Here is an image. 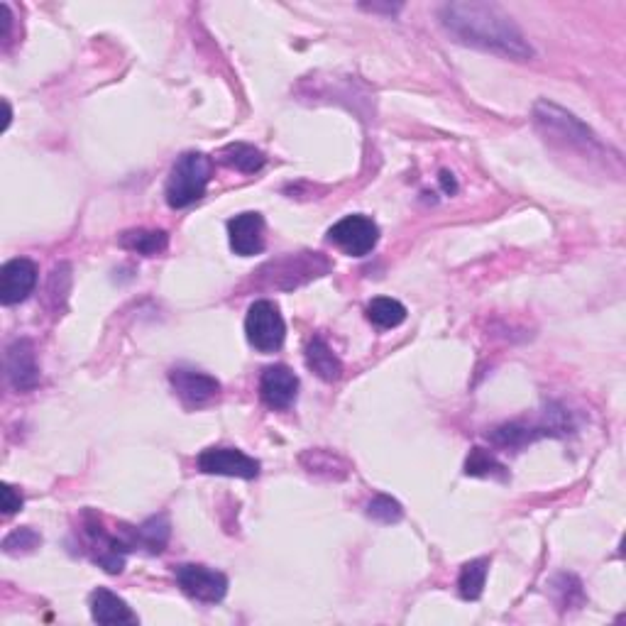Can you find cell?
Instances as JSON below:
<instances>
[{
	"mask_svg": "<svg viewBox=\"0 0 626 626\" xmlns=\"http://www.w3.org/2000/svg\"><path fill=\"white\" fill-rule=\"evenodd\" d=\"M213 164L201 152H184L174 162L167 179V203L172 208H186L206 196L208 181H211Z\"/></svg>",
	"mask_w": 626,
	"mask_h": 626,
	"instance_id": "obj_2",
	"label": "cell"
},
{
	"mask_svg": "<svg viewBox=\"0 0 626 626\" xmlns=\"http://www.w3.org/2000/svg\"><path fill=\"white\" fill-rule=\"evenodd\" d=\"M541 436H553L548 421L543 426H521V424H504L494 428L490 433V441L499 448H524L529 443H534Z\"/></svg>",
	"mask_w": 626,
	"mask_h": 626,
	"instance_id": "obj_16",
	"label": "cell"
},
{
	"mask_svg": "<svg viewBox=\"0 0 626 626\" xmlns=\"http://www.w3.org/2000/svg\"><path fill=\"white\" fill-rule=\"evenodd\" d=\"M536 125L543 130L548 137H558L565 145L580 147V150H602V142L597 140V135L587 128L585 123H580L573 113L563 111L556 103L538 101L534 108Z\"/></svg>",
	"mask_w": 626,
	"mask_h": 626,
	"instance_id": "obj_3",
	"label": "cell"
},
{
	"mask_svg": "<svg viewBox=\"0 0 626 626\" xmlns=\"http://www.w3.org/2000/svg\"><path fill=\"white\" fill-rule=\"evenodd\" d=\"M367 516H370L372 521H377V524H399L404 516V509L402 504L397 502V499H392L389 494H377L375 499H370V504H367Z\"/></svg>",
	"mask_w": 626,
	"mask_h": 626,
	"instance_id": "obj_22",
	"label": "cell"
},
{
	"mask_svg": "<svg viewBox=\"0 0 626 626\" xmlns=\"http://www.w3.org/2000/svg\"><path fill=\"white\" fill-rule=\"evenodd\" d=\"M91 617L98 624H137V614L130 609V604L118 597L115 592L98 587L91 595Z\"/></svg>",
	"mask_w": 626,
	"mask_h": 626,
	"instance_id": "obj_13",
	"label": "cell"
},
{
	"mask_svg": "<svg viewBox=\"0 0 626 626\" xmlns=\"http://www.w3.org/2000/svg\"><path fill=\"white\" fill-rule=\"evenodd\" d=\"M367 318L377 328H397L406 321V306L397 299L380 296V299H372L367 306Z\"/></svg>",
	"mask_w": 626,
	"mask_h": 626,
	"instance_id": "obj_20",
	"label": "cell"
},
{
	"mask_svg": "<svg viewBox=\"0 0 626 626\" xmlns=\"http://www.w3.org/2000/svg\"><path fill=\"white\" fill-rule=\"evenodd\" d=\"M328 240L338 245L345 255L365 257L380 243V228L372 218L355 213V216H345L343 221L333 225L328 230Z\"/></svg>",
	"mask_w": 626,
	"mask_h": 626,
	"instance_id": "obj_6",
	"label": "cell"
},
{
	"mask_svg": "<svg viewBox=\"0 0 626 626\" xmlns=\"http://www.w3.org/2000/svg\"><path fill=\"white\" fill-rule=\"evenodd\" d=\"M221 162L225 167L235 169V172L243 174H255L265 167V155L260 150H255L252 145H245V142H235V145L223 147L221 152Z\"/></svg>",
	"mask_w": 626,
	"mask_h": 626,
	"instance_id": "obj_18",
	"label": "cell"
},
{
	"mask_svg": "<svg viewBox=\"0 0 626 626\" xmlns=\"http://www.w3.org/2000/svg\"><path fill=\"white\" fill-rule=\"evenodd\" d=\"M5 375L18 392H30L40 384V365H37L32 340L20 338L8 345V350H5Z\"/></svg>",
	"mask_w": 626,
	"mask_h": 626,
	"instance_id": "obj_8",
	"label": "cell"
},
{
	"mask_svg": "<svg viewBox=\"0 0 626 626\" xmlns=\"http://www.w3.org/2000/svg\"><path fill=\"white\" fill-rule=\"evenodd\" d=\"M199 470L206 475L255 480L260 475V460L250 458L238 448H206L199 455Z\"/></svg>",
	"mask_w": 626,
	"mask_h": 626,
	"instance_id": "obj_7",
	"label": "cell"
},
{
	"mask_svg": "<svg viewBox=\"0 0 626 626\" xmlns=\"http://www.w3.org/2000/svg\"><path fill=\"white\" fill-rule=\"evenodd\" d=\"M441 181H443V186H446V191H450V194H453V191H455V189H458V186H455V179H453V174L443 172V174H441Z\"/></svg>",
	"mask_w": 626,
	"mask_h": 626,
	"instance_id": "obj_25",
	"label": "cell"
},
{
	"mask_svg": "<svg viewBox=\"0 0 626 626\" xmlns=\"http://www.w3.org/2000/svg\"><path fill=\"white\" fill-rule=\"evenodd\" d=\"M37 287V265L27 257L5 262L0 269V301L3 306H13L25 301Z\"/></svg>",
	"mask_w": 626,
	"mask_h": 626,
	"instance_id": "obj_9",
	"label": "cell"
},
{
	"mask_svg": "<svg viewBox=\"0 0 626 626\" xmlns=\"http://www.w3.org/2000/svg\"><path fill=\"white\" fill-rule=\"evenodd\" d=\"M174 578H177L181 592L189 595L191 600L203 604L221 602L228 592V578L221 570H213L208 565L184 563L174 568Z\"/></svg>",
	"mask_w": 626,
	"mask_h": 626,
	"instance_id": "obj_5",
	"label": "cell"
},
{
	"mask_svg": "<svg viewBox=\"0 0 626 626\" xmlns=\"http://www.w3.org/2000/svg\"><path fill=\"white\" fill-rule=\"evenodd\" d=\"M230 247L235 255L252 257L265 250V218L255 211L240 213L228 221Z\"/></svg>",
	"mask_w": 626,
	"mask_h": 626,
	"instance_id": "obj_11",
	"label": "cell"
},
{
	"mask_svg": "<svg viewBox=\"0 0 626 626\" xmlns=\"http://www.w3.org/2000/svg\"><path fill=\"white\" fill-rule=\"evenodd\" d=\"M40 543L42 536L35 529H30V526H23V529H15L13 534L5 536L3 551L8 556H20V553H32L35 548H40Z\"/></svg>",
	"mask_w": 626,
	"mask_h": 626,
	"instance_id": "obj_23",
	"label": "cell"
},
{
	"mask_svg": "<svg viewBox=\"0 0 626 626\" xmlns=\"http://www.w3.org/2000/svg\"><path fill=\"white\" fill-rule=\"evenodd\" d=\"M450 35L463 45L485 49L499 57L526 62L534 57V47L516 27L512 15L492 3H446L438 13Z\"/></svg>",
	"mask_w": 626,
	"mask_h": 626,
	"instance_id": "obj_1",
	"label": "cell"
},
{
	"mask_svg": "<svg viewBox=\"0 0 626 626\" xmlns=\"http://www.w3.org/2000/svg\"><path fill=\"white\" fill-rule=\"evenodd\" d=\"M465 475L468 477H499L507 480V468L485 448H472L465 460Z\"/></svg>",
	"mask_w": 626,
	"mask_h": 626,
	"instance_id": "obj_21",
	"label": "cell"
},
{
	"mask_svg": "<svg viewBox=\"0 0 626 626\" xmlns=\"http://www.w3.org/2000/svg\"><path fill=\"white\" fill-rule=\"evenodd\" d=\"M0 497H3V514L5 516L15 514L20 507H23V494L15 492V487L3 485V490H0Z\"/></svg>",
	"mask_w": 626,
	"mask_h": 626,
	"instance_id": "obj_24",
	"label": "cell"
},
{
	"mask_svg": "<svg viewBox=\"0 0 626 626\" xmlns=\"http://www.w3.org/2000/svg\"><path fill=\"white\" fill-rule=\"evenodd\" d=\"M169 245V235L164 230H145V228H137V230H128V233L120 235V247L125 250L137 252V255H145V257H155L159 252L167 250Z\"/></svg>",
	"mask_w": 626,
	"mask_h": 626,
	"instance_id": "obj_17",
	"label": "cell"
},
{
	"mask_svg": "<svg viewBox=\"0 0 626 626\" xmlns=\"http://www.w3.org/2000/svg\"><path fill=\"white\" fill-rule=\"evenodd\" d=\"M306 367L316 377H321L323 382H336L343 375V362L338 360V355L333 353L331 345L323 338H311L306 345Z\"/></svg>",
	"mask_w": 626,
	"mask_h": 626,
	"instance_id": "obj_14",
	"label": "cell"
},
{
	"mask_svg": "<svg viewBox=\"0 0 626 626\" xmlns=\"http://www.w3.org/2000/svg\"><path fill=\"white\" fill-rule=\"evenodd\" d=\"M245 333L247 340L260 353H274L282 348L284 336H287V323H284L279 306L274 301H255L247 309L245 318Z\"/></svg>",
	"mask_w": 626,
	"mask_h": 626,
	"instance_id": "obj_4",
	"label": "cell"
},
{
	"mask_svg": "<svg viewBox=\"0 0 626 626\" xmlns=\"http://www.w3.org/2000/svg\"><path fill=\"white\" fill-rule=\"evenodd\" d=\"M487 573H490V560L477 558L463 565L458 578V590L463 595V600H480L482 590H485Z\"/></svg>",
	"mask_w": 626,
	"mask_h": 626,
	"instance_id": "obj_19",
	"label": "cell"
},
{
	"mask_svg": "<svg viewBox=\"0 0 626 626\" xmlns=\"http://www.w3.org/2000/svg\"><path fill=\"white\" fill-rule=\"evenodd\" d=\"M169 382H172L174 392L179 394L181 402L189 406H201L211 402V399L218 397V392H221V382H218L216 377L199 370H186V367L169 372Z\"/></svg>",
	"mask_w": 626,
	"mask_h": 626,
	"instance_id": "obj_12",
	"label": "cell"
},
{
	"mask_svg": "<svg viewBox=\"0 0 626 626\" xmlns=\"http://www.w3.org/2000/svg\"><path fill=\"white\" fill-rule=\"evenodd\" d=\"M169 529H172V526H169V519L164 514L152 516V519H147L142 526H130V536H133L135 551L137 548H145V551L152 553V556L162 553L169 541Z\"/></svg>",
	"mask_w": 626,
	"mask_h": 626,
	"instance_id": "obj_15",
	"label": "cell"
},
{
	"mask_svg": "<svg viewBox=\"0 0 626 626\" xmlns=\"http://www.w3.org/2000/svg\"><path fill=\"white\" fill-rule=\"evenodd\" d=\"M299 394V377L287 365H269L260 377V397L269 409H289Z\"/></svg>",
	"mask_w": 626,
	"mask_h": 626,
	"instance_id": "obj_10",
	"label": "cell"
}]
</instances>
